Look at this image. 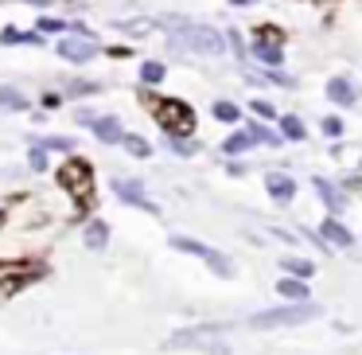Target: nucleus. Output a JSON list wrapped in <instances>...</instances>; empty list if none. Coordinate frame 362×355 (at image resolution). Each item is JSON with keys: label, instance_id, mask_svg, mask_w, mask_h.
<instances>
[{"label": "nucleus", "instance_id": "nucleus-5", "mask_svg": "<svg viewBox=\"0 0 362 355\" xmlns=\"http://www.w3.org/2000/svg\"><path fill=\"white\" fill-rule=\"evenodd\" d=\"M172 246H175V250H183V254H195V258H203V261H206V266H211L218 277H230V274H234V266H230V258H226V254L211 250V246L195 242V238H183V235H175V238H172Z\"/></svg>", "mask_w": 362, "mask_h": 355}, {"label": "nucleus", "instance_id": "nucleus-27", "mask_svg": "<svg viewBox=\"0 0 362 355\" xmlns=\"http://www.w3.org/2000/svg\"><path fill=\"white\" fill-rule=\"evenodd\" d=\"M43 149H55V152H71V141L66 137H47V141H40Z\"/></svg>", "mask_w": 362, "mask_h": 355}, {"label": "nucleus", "instance_id": "nucleus-11", "mask_svg": "<svg viewBox=\"0 0 362 355\" xmlns=\"http://www.w3.org/2000/svg\"><path fill=\"white\" fill-rule=\"evenodd\" d=\"M327 98H331V102H339V106H354V102H358V90H354L351 79L339 74V79L327 82Z\"/></svg>", "mask_w": 362, "mask_h": 355}, {"label": "nucleus", "instance_id": "nucleus-3", "mask_svg": "<svg viewBox=\"0 0 362 355\" xmlns=\"http://www.w3.org/2000/svg\"><path fill=\"white\" fill-rule=\"evenodd\" d=\"M312 316H320V305H312V300H292V305L284 308H265V312L253 316V328H281V324H304L312 320Z\"/></svg>", "mask_w": 362, "mask_h": 355}, {"label": "nucleus", "instance_id": "nucleus-31", "mask_svg": "<svg viewBox=\"0 0 362 355\" xmlns=\"http://www.w3.org/2000/svg\"><path fill=\"white\" fill-rule=\"evenodd\" d=\"M40 28H43V32H63V28H66V24H63V20H43V24H40Z\"/></svg>", "mask_w": 362, "mask_h": 355}, {"label": "nucleus", "instance_id": "nucleus-24", "mask_svg": "<svg viewBox=\"0 0 362 355\" xmlns=\"http://www.w3.org/2000/svg\"><path fill=\"white\" fill-rule=\"evenodd\" d=\"M141 79L148 82V86H152V82H160V79H164V63H144L141 67Z\"/></svg>", "mask_w": 362, "mask_h": 355}, {"label": "nucleus", "instance_id": "nucleus-22", "mask_svg": "<svg viewBox=\"0 0 362 355\" xmlns=\"http://www.w3.org/2000/svg\"><path fill=\"white\" fill-rule=\"evenodd\" d=\"M121 145H125V149L133 152V157H148V152H152V149H148V141H141V137H129V133H125V141H121Z\"/></svg>", "mask_w": 362, "mask_h": 355}, {"label": "nucleus", "instance_id": "nucleus-32", "mask_svg": "<svg viewBox=\"0 0 362 355\" xmlns=\"http://www.w3.org/2000/svg\"><path fill=\"white\" fill-rule=\"evenodd\" d=\"M234 4H250V0H234Z\"/></svg>", "mask_w": 362, "mask_h": 355}, {"label": "nucleus", "instance_id": "nucleus-19", "mask_svg": "<svg viewBox=\"0 0 362 355\" xmlns=\"http://www.w3.org/2000/svg\"><path fill=\"white\" fill-rule=\"evenodd\" d=\"M0 106H4V110H28V98L12 86H0Z\"/></svg>", "mask_w": 362, "mask_h": 355}, {"label": "nucleus", "instance_id": "nucleus-10", "mask_svg": "<svg viewBox=\"0 0 362 355\" xmlns=\"http://www.w3.org/2000/svg\"><path fill=\"white\" fill-rule=\"evenodd\" d=\"M113 191H117L125 203H133V207H144V211H156V203H152L148 196H144V188L136 180H113Z\"/></svg>", "mask_w": 362, "mask_h": 355}, {"label": "nucleus", "instance_id": "nucleus-12", "mask_svg": "<svg viewBox=\"0 0 362 355\" xmlns=\"http://www.w3.org/2000/svg\"><path fill=\"white\" fill-rule=\"evenodd\" d=\"M265 188H269V196L281 199V203H288V199L296 196V184H292L288 176H281V172H269L265 176Z\"/></svg>", "mask_w": 362, "mask_h": 355}, {"label": "nucleus", "instance_id": "nucleus-20", "mask_svg": "<svg viewBox=\"0 0 362 355\" xmlns=\"http://www.w3.org/2000/svg\"><path fill=\"white\" fill-rule=\"evenodd\" d=\"M281 133H284V141H304V121L281 118Z\"/></svg>", "mask_w": 362, "mask_h": 355}, {"label": "nucleus", "instance_id": "nucleus-23", "mask_svg": "<svg viewBox=\"0 0 362 355\" xmlns=\"http://www.w3.org/2000/svg\"><path fill=\"white\" fill-rule=\"evenodd\" d=\"M281 266L284 269H288V274H296V277H308V274H312V261H300V258H288V261H281Z\"/></svg>", "mask_w": 362, "mask_h": 355}, {"label": "nucleus", "instance_id": "nucleus-29", "mask_svg": "<svg viewBox=\"0 0 362 355\" xmlns=\"http://www.w3.org/2000/svg\"><path fill=\"white\" fill-rule=\"evenodd\" d=\"M323 133L339 137V133H343V121H339V118H323Z\"/></svg>", "mask_w": 362, "mask_h": 355}, {"label": "nucleus", "instance_id": "nucleus-6", "mask_svg": "<svg viewBox=\"0 0 362 355\" xmlns=\"http://www.w3.org/2000/svg\"><path fill=\"white\" fill-rule=\"evenodd\" d=\"M156 121H160V125H164L172 137H183V133H191V125H195V113H191L183 102H160Z\"/></svg>", "mask_w": 362, "mask_h": 355}, {"label": "nucleus", "instance_id": "nucleus-26", "mask_svg": "<svg viewBox=\"0 0 362 355\" xmlns=\"http://www.w3.org/2000/svg\"><path fill=\"white\" fill-rule=\"evenodd\" d=\"M250 133L257 137V145H261V141H265V145H276V141H281V137H276V133H269L265 125H250Z\"/></svg>", "mask_w": 362, "mask_h": 355}, {"label": "nucleus", "instance_id": "nucleus-30", "mask_svg": "<svg viewBox=\"0 0 362 355\" xmlns=\"http://www.w3.org/2000/svg\"><path fill=\"white\" fill-rule=\"evenodd\" d=\"M253 113H261V118H276V110L269 102H253Z\"/></svg>", "mask_w": 362, "mask_h": 355}, {"label": "nucleus", "instance_id": "nucleus-7", "mask_svg": "<svg viewBox=\"0 0 362 355\" xmlns=\"http://www.w3.org/2000/svg\"><path fill=\"white\" fill-rule=\"evenodd\" d=\"M32 277H40V266H0V297H12V293H20V285L32 281Z\"/></svg>", "mask_w": 362, "mask_h": 355}, {"label": "nucleus", "instance_id": "nucleus-16", "mask_svg": "<svg viewBox=\"0 0 362 355\" xmlns=\"http://www.w3.org/2000/svg\"><path fill=\"white\" fill-rule=\"evenodd\" d=\"M253 145H257V137H253L250 129H245V133H234V137H226V145H222V149H226L230 157H238V152L253 149Z\"/></svg>", "mask_w": 362, "mask_h": 355}, {"label": "nucleus", "instance_id": "nucleus-15", "mask_svg": "<svg viewBox=\"0 0 362 355\" xmlns=\"http://www.w3.org/2000/svg\"><path fill=\"white\" fill-rule=\"evenodd\" d=\"M276 293H281V297H288V300H308V297H312V293H308V285L300 281V277H284Z\"/></svg>", "mask_w": 362, "mask_h": 355}, {"label": "nucleus", "instance_id": "nucleus-28", "mask_svg": "<svg viewBox=\"0 0 362 355\" xmlns=\"http://www.w3.org/2000/svg\"><path fill=\"white\" fill-rule=\"evenodd\" d=\"M168 145H172L175 152H183V157H191V152L199 149V145H191V141H180V137H168Z\"/></svg>", "mask_w": 362, "mask_h": 355}, {"label": "nucleus", "instance_id": "nucleus-21", "mask_svg": "<svg viewBox=\"0 0 362 355\" xmlns=\"http://www.w3.org/2000/svg\"><path fill=\"white\" fill-rule=\"evenodd\" d=\"M214 118H218V121H238V118H242V110H238L234 102H214Z\"/></svg>", "mask_w": 362, "mask_h": 355}, {"label": "nucleus", "instance_id": "nucleus-1", "mask_svg": "<svg viewBox=\"0 0 362 355\" xmlns=\"http://www.w3.org/2000/svg\"><path fill=\"white\" fill-rule=\"evenodd\" d=\"M168 35H172V47L195 51V55H222L226 51V40H222L214 28L206 24H191V20H164Z\"/></svg>", "mask_w": 362, "mask_h": 355}, {"label": "nucleus", "instance_id": "nucleus-18", "mask_svg": "<svg viewBox=\"0 0 362 355\" xmlns=\"http://www.w3.org/2000/svg\"><path fill=\"white\" fill-rule=\"evenodd\" d=\"M315 191H320V196H323V203H327L331 211H339V207H343V196H339V188H335V184H327V180H323V176H320V180H315Z\"/></svg>", "mask_w": 362, "mask_h": 355}, {"label": "nucleus", "instance_id": "nucleus-8", "mask_svg": "<svg viewBox=\"0 0 362 355\" xmlns=\"http://www.w3.org/2000/svg\"><path fill=\"white\" fill-rule=\"evenodd\" d=\"M78 121L94 129V137H102L105 145H121V141H125V129H121V121H117V118H94V113L82 110V113H78Z\"/></svg>", "mask_w": 362, "mask_h": 355}, {"label": "nucleus", "instance_id": "nucleus-9", "mask_svg": "<svg viewBox=\"0 0 362 355\" xmlns=\"http://www.w3.org/2000/svg\"><path fill=\"white\" fill-rule=\"evenodd\" d=\"M59 55L66 59V63H90V59L98 55V43L86 40V35H71V40H59L55 43Z\"/></svg>", "mask_w": 362, "mask_h": 355}, {"label": "nucleus", "instance_id": "nucleus-4", "mask_svg": "<svg viewBox=\"0 0 362 355\" xmlns=\"http://www.w3.org/2000/svg\"><path fill=\"white\" fill-rule=\"evenodd\" d=\"M59 184H63L74 199H86L90 191H94V168H90L86 160L74 157V160H66V164L59 168Z\"/></svg>", "mask_w": 362, "mask_h": 355}, {"label": "nucleus", "instance_id": "nucleus-14", "mask_svg": "<svg viewBox=\"0 0 362 355\" xmlns=\"http://www.w3.org/2000/svg\"><path fill=\"white\" fill-rule=\"evenodd\" d=\"M320 230H323V242H335V246H351L354 242V235L343 227V222H335V219H327Z\"/></svg>", "mask_w": 362, "mask_h": 355}, {"label": "nucleus", "instance_id": "nucleus-17", "mask_svg": "<svg viewBox=\"0 0 362 355\" xmlns=\"http://www.w3.org/2000/svg\"><path fill=\"white\" fill-rule=\"evenodd\" d=\"M105 242H110V227L94 219V222H90V227H86V246H90V250H102Z\"/></svg>", "mask_w": 362, "mask_h": 355}, {"label": "nucleus", "instance_id": "nucleus-13", "mask_svg": "<svg viewBox=\"0 0 362 355\" xmlns=\"http://www.w3.org/2000/svg\"><path fill=\"white\" fill-rule=\"evenodd\" d=\"M253 55H257L261 63H269V67H281L284 51L273 43V32H269V43H265V35H257V43H253Z\"/></svg>", "mask_w": 362, "mask_h": 355}, {"label": "nucleus", "instance_id": "nucleus-25", "mask_svg": "<svg viewBox=\"0 0 362 355\" xmlns=\"http://www.w3.org/2000/svg\"><path fill=\"white\" fill-rule=\"evenodd\" d=\"M43 168H47V149L35 145V149H32V172H43Z\"/></svg>", "mask_w": 362, "mask_h": 355}, {"label": "nucleus", "instance_id": "nucleus-2", "mask_svg": "<svg viewBox=\"0 0 362 355\" xmlns=\"http://www.w3.org/2000/svg\"><path fill=\"white\" fill-rule=\"evenodd\" d=\"M222 332H226V324H203V328L175 332L168 344H172V347H199V351H206V355H230Z\"/></svg>", "mask_w": 362, "mask_h": 355}]
</instances>
